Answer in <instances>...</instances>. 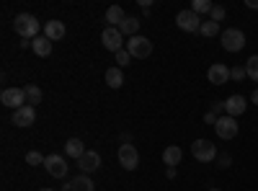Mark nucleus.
I'll return each mask as SVG.
<instances>
[{
    "instance_id": "4468645a",
    "label": "nucleus",
    "mask_w": 258,
    "mask_h": 191,
    "mask_svg": "<svg viewBox=\"0 0 258 191\" xmlns=\"http://www.w3.org/2000/svg\"><path fill=\"white\" fill-rule=\"evenodd\" d=\"M245 106H248V101H245L243 96H238V93H235V96H230V98L225 101V114L235 119V116L245 114Z\"/></svg>"
},
{
    "instance_id": "7ed1b4c3",
    "label": "nucleus",
    "mask_w": 258,
    "mask_h": 191,
    "mask_svg": "<svg viewBox=\"0 0 258 191\" xmlns=\"http://www.w3.org/2000/svg\"><path fill=\"white\" fill-rule=\"evenodd\" d=\"M191 155L199 163H212L214 158H217V147H214L209 140H197L191 145Z\"/></svg>"
},
{
    "instance_id": "c85d7f7f",
    "label": "nucleus",
    "mask_w": 258,
    "mask_h": 191,
    "mask_svg": "<svg viewBox=\"0 0 258 191\" xmlns=\"http://www.w3.org/2000/svg\"><path fill=\"white\" fill-rule=\"evenodd\" d=\"M230 78L232 80H243V78H248V73H245L243 65H235V68H230Z\"/></svg>"
},
{
    "instance_id": "423d86ee",
    "label": "nucleus",
    "mask_w": 258,
    "mask_h": 191,
    "mask_svg": "<svg viewBox=\"0 0 258 191\" xmlns=\"http://www.w3.org/2000/svg\"><path fill=\"white\" fill-rule=\"evenodd\" d=\"M0 103L8 106V109H21V106H26V91L24 88H6L3 93H0Z\"/></svg>"
},
{
    "instance_id": "aec40b11",
    "label": "nucleus",
    "mask_w": 258,
    "mask_h": 191,
    "mask_svg": "<svg viewBox=\"0 0 258 191\" xmlns=\"http://www.w3.org/2000/svg\"><path fill=\"white\" fill-rule=\"evenodd\" d=\"M106 83H109V88H121L124 86V73H121L119 65L106 70Z\"/></svg>"
},
{
    "instance_id": "a211bd4d",
    "label": "nucleus",
    "mask_w": 258,
    "mask_h": 191,
    "mask_svg": "<svg viewBox=\"0 0 258 191\" xmlns=\"http://www.w3.org/2000/svg\"><path fill=\"white\" fill-rule=\"evenodd\" d=\"M64 153H68L70 158H75V160H80V158L85 155V145H83L78 137H73V140L64 142Z\"/></svg>"
},
{
    "instance_id": "5701e85b",
    "label": "nucleus",
    "mask_w": 258,
    "mask_h": 191,
    "mask_svg": "<svg viewBox=\"0 0 258 191\" xmlns=\"http://www.w3.org/2000/svg\"><path fill=\"white\" fill-rule=\"evenodd\" d=\"M24 91H26V103H29V106L41 103V88L36 86V83H29V86H24Z\"/></svg>"
},
{
    "instance_id": "f3484780",
    "label": "nucleus",
    "mask_w": 258,
    "mask_h": 191,
    "mask_svg": "<svg viewBox=\"0 0 258 191\" xmlns=\"http://www.w3.org/2000/svg\"><path fill=\"white\" fill-rule=\"evenodd\" d=\"M64 191H93V181L88 178V176H78V178H73L68 186H64Z\"/></svg>"
},
{
    "instance_id": "ddd939ff",
    "label": "nucleus",
    "mask_w": 258,
    "mask_h": 191,
    "mask_svg": "<svg viewBox=\"0 0 258 191\" xmlns=\"http://www.w3.org/2000/svg\"><path fill=\"white\" fill-rule=\"evenodd\" d=\"M78 168L88 176V173H93V171H98L101 168V155L96 153V150H85V155L78 160Z\"/></svg>"
},
{
    "instance_id": "b1692460",
    "label": "nucleus",
    "mask_w": 258,
    "mask_h": 191,
    "mask_svg": "<svg viewBox=\"0 0 258 191\" xmlns=\"http://www.w3.org/2000/svg\"><path fill=\"white\" fill-rule=\"evenodd\" d=\"M202 36H217L220 34V24H214V21H202V29H199Z\"/></svg>"
},
{
    "instance_id": "6e6552de",
    "label": "nucleus",
    "mask_w": 258,
    "mask_h": 191,
    "mask_svg": "<svg viewBox=\"0 0 258 191\" xmlns=\"http://www.w3.org/2000/svg\"><path fill=\"white\" fill-rule=\"evenodd\" d=\"M176 24H178V29H183V31H188V34H197V31L202 29V16H197V13L188 8V11H181V13L176 16Z\"/></svg>"
},
{
    "instance_id": "72a5a7b5",
    "label": "nucleus",
    "mask_w": 258,
    "mask_h": 191,
    "mask_svg": "<svg viewBox=\"0 0 258 191\" xmlns=\"http://www.w3.org/2000/svg\"><path fill=\"white\" fill-rule=\"evenodd\" d=\"M248 8H258V0H248Z\"/></svg>"
},
{
    "instance_id": "9d476101",
    "label": "nucleus",
    "mask_w": 258,
    "mask_h": 191,
    "mask_svg": "<svg viewBox=\"0 0 258 191\" xmlns=\"http://www.w3.org/2000/svg\"><path fill=\"white\" fill-rule=\"evenodd\" d=\"M44 165H47V173L52 176V178H64L68 176V160H64L62 155H47V160H44Z\"/></svg>"
},
{
    "instance_id": "473e14b6",
    "label": "nucleus",
    "mask_w": 258,
    "mask_h": 191,
    "mask_svg": "<svg viewBox=\"0 0 258 191\" xmlns=\"http://www.w3.org/2000/svg\"><path fill=\"white\" fill-rule=\"evenodd\" d=\"M250 101H253V103H255V106H258V88H255V91H253V96H250Z\"/></svg>"
},
{
    "instance_id": "0eeeda50",
    "label": "nucleus",
    "mask_w": 258,
    "mask_h": 191,
    "mask_svg": "<svg viewBox=\"0 0 258 191\" xmlns=\"http://www.w3.org/2000/svg\"><path fill=\"white\" fill-rule=\"evenodd\" d=\"M214 132H217L220 140H235L238 137V121L225 114V116L217 119V124H214Z\"/></svg>"
},
{
    "instance_id": "39448f33",
    "label": "nucleus",
    "mask_w": 258,
    "mask_h": 191,
    "mask_svg": "<svg viewBox=\"0 0 258 191\" xmlns=\"http://www.w3.org/2000/svg\"><path fill=\"white\" fill-rule=\"evenodd\" d=\"M245 47V34L240 29H225L222 31V49L227 52H240Z\"/></svg>"
},
{
    "instance_id": "412c9836",
    "label": "nucleus",
    "mask_w": 258,
    "mask_h": 191,
    "mask_svg": "<svg viewBox=\"0 0 258 191\" xmlns=\"http://www.w3.org/2000/svg\"><path fill=\"white\" fill-rule=\"evenodd\" d=\"M119 31H121V34H126L129 39H132V36H137V31H140V18H132V16H126V18L121 21Z\"/></svg>"
},
{
    "instance_id": "9b49d317",
    "label": "nucleus",
    "mask_w": 258,
    "mask_h": 191,
    "mask_svg": "<svg viewBox=\"0 0 258 191\" xmlns=\"http://www.w3.org/2000/svg\"><path fill=\"white\" fill-rule=\"evenodd\" d=\"M207 78H209L212 86H225L227 80H232V78H230V68L222 65V62H214V65H209Z\"/></svg>"
},
{
    "instance_id": "bb28decb",
    "label": "nucleus",
    "mask_w": 258,
    "mask_h": 191,
    "mask_svg": "<svg viewBox=\"0 0 258 191\" xmlns=\"http://www.w3.org/2000/svg\"><path fill=\"white\" fill-rule=\"evenodd\" d=\"M44 160H47V158L41 155L39 150H31V153H26V163H29V165H44Z\"/></svg>"
},
{
    "instance_id": "cd10ccee",
    "label": "nucleus",
    "mask_w": 258,
    "mask_h": 191,
    "mask_svg": "<svg viewBox=\"0 0 258 191\" xmlns=\"http://www.w3.org/2000/svg\"><path fill=\"white\" fill-rule=\"evenodd\" d=\"M116 62H119V68H126V65H129V62H132V54H129V52H126V47L116 52Z\"/></svg>"
},
{
    "instance_id": "a878e982",
    "label": "nucleus",
    "mask_w": 258,
    "mask_h": 191,
    "mask_svg": "<svg viewBox=\"0 0 258 191\" xmlns=\"http://www.w3.org/2000/svg\"><path fill=\"white\" fill-rule=\"evenodd\" d=\"M245 73H248V78H250V80H255V83H258V54H253V57L245 62Z\"/></svg>"
},
{
    "instance_id": "dca6fc26",
    "label": "nucleus",
    "mask_w": 258,
    "mask_h": 191,
    "mask_svg": "<svg viewBox=\"0 0 258 191\" xmlns=\"http://www.w3.org/2000/svg\"><path fill=\"white\" fill-rule=\"evenodd\" d=\"M44 36L49 39V41H59L62 36H64V24H62V21H47V24H44Z\"/></svg>"
},
{
    "instance_id": "20e7f679",
    "label": "nucleus",
    "mask_w": 258,
    "mask_h": 191,
    "mask_svg": "<svg viewBox=\"0 0 258 191\" xmlns=\"http://www.w3.org/2000/svg\"><path fill=\"white\" fill-rule=\"evenodd\" d=\"M101 44L109 52H119V49H124V34L116 26H106L101 34Z\"/></svg>"
},
{
    "instance_id": "f8f14e48",
    "label": "nucleus",
    "mask_w": 258,
    "mask_h": 191,
    "mask_svg": "<svg viewBox=\"0 0 258 191\" xmlns=\"http://www.w3.org/2000/svg\"><path fill=\"white\" fill-rule=\"evenodd\" d=\"M11 121L16 124V126H31L34 121H36V109L34 106H21V109H16L13 111V116H11Z\"/></svg>"
},
{
    "instance_id": "1a4fd4ad",
    "label": "nucleus",
    "mask_w": 258,
    "mask_h": 191,
    "mask_svg": "<svg viewBox=\"0 0 258 191\" xmlns=\"http://www.w3.org/2000/svg\"><path fill=\"white\" fill-rule=\"evenodd\" d=\"M119 165L124 168V171H135V168L140 165V153L135 145H121L119 147Z\"/></svg>"
},
{
    "instance_id": "f704fd0d",
    "label": "nucleus",
    "mask_w": 258,
    "mask_h": 191,
    "mask_svg": "<svg viewBox=\"0 0 258 191\" xmlns=\"http://www.w3.org/2000/svg\"><path fill=\"white\" fill-rule=\"evenodd\" d=\"M209 191H222V188H209Z\"/></svg>"
},
{
    "instance_id": "6ab92c4d",
    "label": "nucleus",
    "mask_w": 258,
    "mask_h": 191,
    "mask_svg": "<svg viewBox=\"0 0 258 191\" xmlns=\"http://www.w3.org/2000/svg\"><path fill=\"white\" fill-rule=\"evenodd\" d=\"M31 49H34L39 57H49V54H52V41H49L47 36H36V39L31 41Z\"/></svg>"
},
{
    "instance_id": "2f4dec72",
    "label": "nucleus",
    "mask_w": 258,
    "mask_h": 191,
    "mask_svg": "<svg viewBox=\"0 0 258 191\" xmlns=\"http://www.w3.org/2000/svg\"><path fill=\"white\" fill-rule=\"evenodd\" d=\"M220 165H222V168H227V165H230V155H227V153H225V155H220Z\"/></svg>"
},
{
    "instance_id": "393cba45",
    "label": "nucleus",
    "mask_w": 258,
    "mask_h": 191,
    "mask_svg": "<svg viewBox=\"0 0 258 191\" xmlns=\"http://www.w3.org/2000/svg\"><path fill=\"white\" fill-rule=\"evenodd\" d=\"M212 8H214V3H209V0H194V3H191V11L197 13V16L212 13Z\"/></svg>"
},
{
    "instance_id": "4be33fe9",
    "label": "nucleus",
    "mask_w": 258,
    "mask_h": 191,
    "mask_svg": "<svg viewBox=\"0 0 258 191\" xmlns=\"http://www.w3.org/2000/svg\"><path fill=\"white\" fill-rule=\"evenodd\" d=\"M126 16H124V8L121 6H111L109 11H106V21H109V26H121V21H124Z\"/></svg>"
},
{
    "instance_id": "7c9ffc66",
    "label": "nucleus",
    "mask_w": 258,
    "mask_h": 191,
    "mask_svg": "<svg viewBox=\"0 0 258 191\" xmlns=\"http://www.w3.org/2000/svg\"><path fill=\"white\" fill-rule=\"evenodd\" d=\"M217 119H220V116H217V114H212V111H207V114H204V121H207V124H212V126L217 124Z\"/></svg>"
},
{
    "instance_id": "2eb2a0df",
    "label": "nucleus",
    "mask_w": 258,
    "mask_h": 191,
    "mask_svg": "<svg viewBox=\"0 0 258 191\" xmlns=\"http://www.w3.org/2000/svg\"><path fill=\"white\" fill-rule=\"evenodd\" d=\"M181 160H183V153H181V147H178V145H168L165 150H163V163H165L168 168L181 165Z\"/></svg>"
},
{
    "instance_id": "f03ea898",
    "label": "nucleus",
    "mask_w": 258,
    "mask_h": 191,
    "mask_svg": "<svg viewBox=\"0 0 258 191\" xmlns=\"http://www.w3.org/2000/svg\"><path fill=\"white\" fill-rule=\"evenodd\" d=\"M126 52L132 54V59H147L150 54H153V41H150L147 36H132L126 41Z\"/></svg>"
},
{
    "instance_id": "c756f323",
    "label": "nucleus",
    "mask_w": 258,
    "mask_h": 191,
    "mask_svg": "<svg viewBox=\"0 0 258 191\" xmlns=\"http://www.w3.org/2000/svg\"><path fill=\"white\" fill-rule=\"evenodd\" d=\"M209 16H212V21H214V24H220V21L225 18V8H222V6H214Z\"/></svg>"
},
{
    "instance_id": "f257e3e1",
    "label": "nucleus",
    "mask_w": 258,
    "mask_h": 191,
    "mask_svg": "<svg viewBox=\"0 0 258 191\" xmlns=\"http://www.w3.org/2000/svg\"><path fill=\"white\" fill-rule=\"evenodd\" d=\"M13 29H16V34L21 36V39H36L39 36V21H36V16H31V13H18L16 18H13Z\"/></svg>"
}]
</instances>
